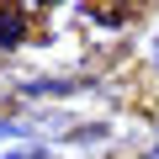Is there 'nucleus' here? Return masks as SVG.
<instances>
[{"label":"nucleus","instance_id":"obj_1","mask_svg":"<svg viewBox=\"0 0 159 159\" xmlns=\"http://www.w3.org/2000/svg\"><path fill=\"white\" fill-rule=\"evenodd\" d=\"M0 43H6V48L16 43V21H11V16H0Z\"/></svg>","mask_w":159,"mask_h":159}]
</instances>
